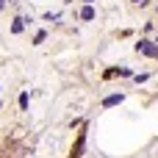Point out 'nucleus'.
I'll return each mask as SVG.
<instances>
[{
  "instance_id": "obj_1",
  "label": "nucleus",
  "mask_w": 158,
  "mask_h": 158,
  "mask_svg": "<svg viewBox=\"0 0 158 158\" xmlns=\"http://www.w3.org/2000/svg\"><path fill=\"white\" fill-rule=\"evenodd\" d=\"M136 53H139V56H150V58H158V42H150V39H139V42H136Z\"/></svg>"
},
{
  "instance_id": "obj_2",
  "label": "nucleus",
  "mask_w": 158,
  "mask_h": 158,
  "mask_svg": "<svg viewBox=\"0 0 158 158\" xmlns=\"http://www.w3.org/2000/svg\"><path fill=\"white\" fill-rule=\"evenodd\" d=\"M83 147H86V131H81V133H78V142H75V147H72V156H69V158H81Z\"/></svg>"
},
{
  "instance_id": "obj_3",
  "label": "nucleus",
  "mask_w": 158,
  "mask_h": 158,
  "mask_svg": "<svg viewBox=\"0 0 158 158\" xmlns=\"http://www.w3.org/2000/svg\"><path fill=\"white\" fill-rule=\"evenodd\" d=\"M125 100V94H108L106 100H103V108H114V106H119Z\"/></svg>"
},
{
  "instance_id": "obj_4",
  "label": "nucleus",
  "mask_w": 158,
  "mask_h": 158,
  "mask_svg": "<svg viewBox=\"0 0 158 158\" xmlns=\"http://www.w3.org/2000/svg\"><path fill=\"white\" fill-rule=\"evenodd\" d=\"M94 17H97V14H94V8H92V3H86V6L81 8V19H86V22H89V19H94Z\"/></svg>"
},
{
  "instance_id": "obj_5",
  "label": "nucleus",
  "mask_w": 158,
  "mask_h": 158,
  "mask_svg": "<svg viewBox=\"0 0 158 158\" xmlns=\"http://www.w3.org/2000/svg\"><path fill=\"white\" fill-rule=\"evenodd\" d=\"M22 28H25V19H22V17H17V19L11 22V33H22Z\"/></svg>"
},
{
  "instance_id": "obj_6",
  "label": "nucleus",
  "mask_w": 158,
  "mask_h": 158,
  "mask_svg": "<svg viewBox=\"0 0 158 158\" xmlns=\"http://www.w3.org/2000/svg\"><path fill=\"white\" fill-rule=\"evenodd\" d=\"M44 39H47V33H44V31H39V33H36V36H33V44H42V42H44Z\"/></svg>"
},
{
  "instance_id": "obj_7",
  "label": "nucleus",
  "mask_w": 158,
  "mask_h": 158,
  "mask_svg": "<svg viewBox=\"0 0 158 158\" xmlns=\"http://www.w3.org/2000/svg\"><path fill=\"white\" fill-rule=\"evenodd\" d=\"M19 108H28V94H25V92L19 94Z\"/></svg>"
},
{
  "instance_id": "obj_8",
  "label": "nucleus",
  "mask_w": 158,
  "mask_h": 158,
  "mask_svg": "<svg viewBox=\"0 0 158 158\" xmlns=\"http://www.w3.org/2000/svg\"><path fill=\"white\" fill-rule=\"evenodd\" d=\"M3 8H6V0H0V11H3Z\"/></svg>"
},
{
  "instance_id": "obj_9",
  "label": "nucleus",
  "mask_w": 158,
  "mask_h": 158,
  "mask_svg": "<svg viewBox=\"0 0 158 158\" xmlns=\"http://www.w3.org/2000/svg\"><path fill=\"white\" fill-rule=\"evenodd\" d=\"M133 3H139V6H144V3H147V0H133Z\"/></svg>"
},
{
  "instance_id": "obj_10",
  "label": "nucleus",
  "mask_w": 158,
  "mask_h": 158,
  "mask_svg": "<svg viewBox=\"0 0 158 158\" xmlns=\"http://www.w3.org/2000/svg\"><path fill=\"white\" fill-rule=\"evenodd\" d=\"M83 3H94V0H83Z\"/></svg>"
},
{
  "instance_id": "obj_11",
  "label": "nucleus",
  "mask_w": 158,
  "mask_h": 158,
  "mask_svg": "<svg viewBox=\"0 0 158 158\" xmlns=\"http://www.w3.org/2000/svg\"><path fill=\"white\" fill-rule=\"evenodd\" d=\"M156 42H158V39H156Z\"/></svg>"
}]
</instances>
